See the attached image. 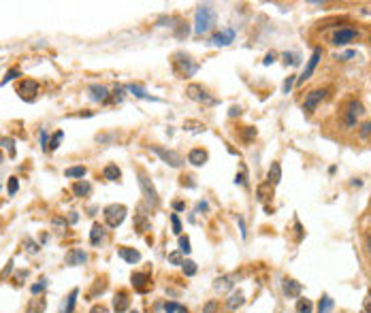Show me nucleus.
<instances>
[{
  "label": "nucleus",
  "instance_id": "59",
  "mask_svg": "<svg viewBox=\"0 0 371 313\" xmlns=\"http://www.w3.org/2000/svg\"><path fill=\"white\" fill-rule=\"evenodd\" d=\"M228 115L235 117V115H241V107H231V111H228Z\"/></svg>",
  "mask_w": 371,
  "mask_h": 313
},
{
  "label": "nucleus",
  "instance_id": "62",
  "mask_svg": "<svg viewBox=\"0 0 371 313\" xmlns=\"http://www.w3.org/2000/svg\"><path fill=\"white\" fill-rule=\"evenodd\" d=\"M177 313H188V309H186V307H179V311H177Z\"/></svg>",
  "mask_w": 371,
  "mask_h": 313
},
{
  "label": "nucleus",
  "instance_id": "34",
  "mask_svg": "<svg viewBox=\"0 0 371 313\" xmlns=\"http://www.w3.org/2000/svg\"><path fill=\"white\" fill-rule=\"evenodd\" d=\"M314 311V305L310 299H299L297 303V313H312Z\"/></svg>",
  "mask_w": 371,
  "mask_h": 313
},
{
  "label": "nucleus",
  "instance_id": "57",
  "mask_svg": "<svg viewBox=\"0 0 371 313\" xmlns=\"http://www.w3.org/2000/svg\"><path fill=\"white\" fill-rule=\"evenodd\" d=\"M41 145H43V151L49 149V147H47V132L45 130H41Z\"/></svg>",
  "mask_w": 371,
  "mask_h": 313
},
{
  "label": "nucleus",
  "instance_id": "49",
  "mask_svg": "<svg viewBox=\"0 0 371 313\" xmlns=\"http://www.w3.org/2000/svg\"><path fill=\"white\" fill-rule=\"evenodd\" d=\"M17 188H19V181H17V177H11V179H9V196H15V192H17Z\"/></svg>",
  "mask_w": 371,
  "mask_h": 313
},
{
  "label": "nucleus",
  "instance_id": "5",
  "mask_svg": "<svg viewBox=\"0 0 371 313\" xmlns=\"http://www.w3.org/2000/svg\"><path fill=\"white\" fill-rule=\"evenodd\" d=\"M139 188H141V192H143L145 203H147L149 207L156 209L158 205H160V198H158V192H156V188H154V183H152V179H149L143 171H139Z\"/></svg>",
  "mask_w": 371,
  "mask_h": 313
},
{
  "label": "nucleus",
  "instance_id": "61",
  "mask_svg": "<svg viewBox=\"0 0 371 313\" xmlns=\"http://www.w3.org/2000/svg\"><path fill=\"white\" fill-rule=\"evenodd\" d=\"M365 309H367V311H369V313H371V294H369V296H367V305H365Z\"/></svg>",
  "mask_w": 371,
  "mask_h": 313
},
{
  "label": "nucleus",
  "instance_id": "33",
  "mask_svg": "<svg viewBox=\"0 0 371 313\" xmlns=\"http://www.w3.org/2000/svg\"><path fill=\"white\" fill-rule=\"evenodd\" d=\"M256 194H258V198H260V200L269 198V196H273V186H271V183H263V186H258Z\"/></svg>",
  "mask_w": 371,
  "mask_h": 313
},
{
  "label": "nucleus",
  "instance_id": "19",
  "mask_svg": "<svg viewBox=\"0 0 371 313\" xmlns=\"http://www.w3.org/2000/svg\"><path fill=\"white\" fill-rule=\"evenodd\" d=\"M207 160H209V154L205 149H201V147H196V149H192L190 154H188V162H190L192 166H203Z\"/></svg>",
  "mask_w": 371,
  "mask_h": 313
},
{
  "label": "nucleus",
  "instance_id": "60",
  "mask_svg": "<svg viewBox=\"0 0 371 313\" xmlns=\"http://www.w3.org/2000/svg\"><path fill=\"white\" fill-rule=\"evenodd\" d=\"M11 264H13V262H9V264H6V269L2 271V275H0V277H6V275H9V271H11Z\"/></svg>",
  "mask_w": 371,
  "mask_h": 313
},
{
  "label": "nucleus",
  "instance_id": "41",
  "mask_svg": "<svg viewBox=\"0 0 371 313\" xmlns=\"http://www.w3.org/2000/svg\"><path fill=\"white\" fill-rule=\"evenodd\" d=\"M169 262L175 264V267H181V264H184V256H181V252H171L169 254Z\"/></svg>",
  "mask_w": 371,
  "mask_h": 313
},
{
  "label": "nucleus",
  "instance_id": "4",
  "mask_svg": "<svg viewBox=\"0 0 371 313\" xmlns=\"http://www.w3.org/2000/svg\"><path fill=\"white\" fill-rule=\"evenodd\" d=\"M365 113V107H363V102L357 100V98H350L346 102V109H344V126L346 128H354L357 126V119Z\"/></svg>",
  "mask_w": 371,
  "mask_h": 313
},
{
  "label": "nucleus",
  "instance_id": "9",
  "mask_svg": "<svg viewBox=\"0 0 371 313\" xmlns=\"http://www.w3.org/2000/svg\"><path fill=\"white\" fill-rule=\"evenodd\" d=\"M327 94H329V90H325V87H316V90H312L310 94H305V100H303V111H305V113H312V111L327 98Z\"/></svg>",
  "mask_w": 371,
  "mask_h": 313
},
{
  "label": "nucleus",
  "instance_id": "54",
  "mask_svg": "<svg viewBox=\"0 0 371 313\" xmlns=\"http://www.w3.org/2000/svg\"><path fill=\"white\" fill-rule=\"evenodd\" d=\"M237 222H239V228H241V237L246 239V235H248V230H246V222H243L241 215H239V218H237Z\"/></svg>",
  "mask_w": 371,
  "mask_h": 313
},
{
  "label": "nucleus",
  "instance_id": "18",
  "mask_svg": "<svg viewBox=\"0 0 371 313\" xmlns=\"http://www.w3.org/2000/svg\"><path fill=\"white\" fill-rule=\"evenodd\" d=\"M88 262V254L83 250H70L66 254V264L68 267H79V264H85Z\"/></svg>",
  "mask_w": 371,
  "mask_h": 313
},
{
  "label": "nucleus",
  "instance_id": "3",
  "mask_svg": "<svg viewBox=\"0 0 371 313\" xmlns=\"http://www.w3.org/2000/svg\"><path fill=\"white\" fill-rule=\"evenodd\" d=\"M186 94H188V98L190 100H194V102H201V104H205V107H216V104L220 102L216 96H211L207 90H205L203 85H199V83H190L186 87Z\"/></svg>",
  "mask_w": 371,
  "mask_h": 313
},
{
  "label": "nucleus",
  "instance_id": "64",
  "mask_svg": "<svg viewBox=\"0 0 371 313\" xmlns=\"http://www.w3.org/2000/svg\"><path fill=\"white\" fill-rule=\"evenodd\" d=\"M128 313H139V311H128Z\"/></svg>",
  "mask_w": 371,
  "mask_h": 313
},
{
  "label": "nucleus",
  "instance_id": "21",
  "mask_svg": "<svg viewBox=\"0 0 371 313\" xmlns=\"http://www.w3.org/2000/svg\"><path fill=\"white\" fill-rule=\"evenodd\" d=\"M130 307V299H128V294L126 292H117L115 294V299H113V311L115 313H126Z\"/></svg>",
  "mask_w": 371,
  "mask_h": 313
},
{
  "label": "nucleus",
  "instance_id": "15",
  "mask_svg": "<svg viewBox=\"0 0 371 313\" xmlns=\"http://www.w3.org/2000/svg\"><path fill=\"white\" fill-rule=\"evenodd\" d=\"M117 256H120L124 262H128V264H137L141 260V254L135 250V247H126V245L117 247Z\"/></svg>",
  "mask_w": 371,
  "mask_h": 313
},
{
  "label": "nucleus",
  "instance_id": "40",
  "mask_svg": "<svg viewBox=\"0 0 371 313\" xmlns=\"http://www.w3.org/2000/svg\"><path fill=\"white\" fill-rule=\"evenodd\" d=\"M171 226H173V235H177V237H181V222H179V218H177V213H171Z\"/></svg>",
  "mask_w": 371,
  "mask_h": 313
},
{
  "label": "nucleus",
  "instance_id": "27",
  "mask_svg": "<svg viewBox=\"0 0 371 313\" xmlns=\"http://www.w3.org/2000/svg\"><path fill=\"white\" fill-rule=\"evenodd\" d=\"M124 90H126V92H130L132 96H135V98H143V100H156V98H152V96H149V94L143 90V87H141V85H135V83L126 85Z\"/></svg>",
  "mask_w": 371,
  "mask_h": 313
},
{
  "label": "nucleus",
  "instance_id": "14",
  "mask_svg": "<svg viewBox=\"0 0 371 313\" xmlns=\"http://www.w3.org/2000/svg\"><path fill=\"white\" fill-rule=\"evenodd\" d=\"M282 292L288 296V299H299L301 296V292H303V286L297 282V279H293V277H286L282 282Z\"/></svg>",
  "mask_w": 371,
  "mask_h": 313
},
{
  "label": "nucleus",
  "instance_id": "26",
  "mask_svg": "<svg viewBox=\"0 0 371 313\" xmlns=\"http://www.w3.org/2000/svg\"><path fill=\"white\" fill-rule=\"evenodd\" d=\"M135 228L139 232H147L149 230V218H147V213L143 211V209H139V213L135 215Z\"/></svg>",
  "mask_w": 371,
  "mask_h": 313
},
{
  "label": "nucleus",
  "instance_id": "28",
  "mask_svg": "<svg viewBox=\"0 0 371 313\" xmlns=\"http://www.w3.org/2000/svg\"><path fill=\"white\" fill-rule=\"evenodd\" d=\"M333 307H335L333 299H331L329 294H322V299L318 303V311H316V313H331V311H333Z\"/></svg>",
  "mask_w": 371,
  "mask_h": 313
},
{
  "label": "nucleus",
  "instance_id": "43",
  "mask_svg": "<svg viewBox=\"0 0 371 313\" xmlns=\"http://www.w3.org/2000/svg\"><path fill=\"white\" fill-rule=\"evenodd\" d=\"M359 136H361V139H369V136H371V119L359 128Z\"/></svg>",
  "mask_w": 371,
  "mask_h": 313
},
{
  "label": "nucleus",
  "instance_id": "44",
  "mask_svg": "<svg viewBox=\"0 0 371 313\" xmlns=\"http://www.w3.org/2000/svg\"><path fill=\"white\" fill-rule=\"evenodd\" d=\"M175 36L177 38H186L188 36V32H190V28H188V23H179V26H175Z\"/></svg>",
  "mask_w": 371,
  "mask_h": 313
},
{
  "label": "nucleus",
  "instance_id": "48",
  "mask_svg": "<svg viewBox=\"0 0 371 313\" xmlns=\"http://www.w3.org/2000/svg\"><path fill=\"white\" fill-rule=\"evenodd\" d=\"M62 136H64V132H62V130H58L56 134H53V136H51L49 149H58V145H60V141H62Z\"/></svg>",
  "mask_w": 371,
  "mask_h": 313
},
{
  "label": "nucleus",
  "instance_id": "38",
  "mask_svg": "<svg viewBox=\"0 0 371 313\" xmlns=\"http://www.w3.org/2000/svg\"><path fill=\"white\" fill-rule=\"evenodd\" d=\"M19 75H21V70H19V68H11L9 73H6V75L2 77V81H0V87H2V85H6L9 81H13V79H17Z\"/></svg>",
  "mask_w": 371,
  "mask_h": 313
},
{
  "label": "nucleus",
  "instance_id": "42",
  "mask_svg": "<svg viewBox=\"0 0 371 313\" xmlns=\"http://www.w3.org/2000/svg\"><path fill=\"white\" fill-rule=\"evenodd\" d=\"M218 309H220L218 301H207L203 305V313H218Z\"/></svg>",
  "mask_w": 371,
  "mask_h": 313
},
{
  "label": "nucleus",
  "instance_id": "10",
  "mask_svg": "<svg viewBox=\"0 0 371 313\" xmlns=\"http://www.w3.org/2000/svg\"><path fill=\"white\" fill-rule=\"evenodd\" d=\"M36 92H38V83L32 81V79H23V81L17 85V94L21 100L26 102H32L36 98Z\"/></svg>",
  "mask_w": 371,
  "mask_h": 313
},
{
  "label": "nucleus",
  "instance_id": "37",
  "mask_svg": "<svg viewBox=\"0 0 371 313\" xmlns=\"http://www.w3.org/2000/svg\"><path fill=\"white\" fill-rule=\"evenodd\" d=\"M241 139L246 141V143H250V141H254L256 139V128H252V126H246L241 130Z\"/></svg>",
  "mask_w": 371,
  "mask_h": 313
},
{
  "label": "nucleus",
  "instance_id": "2",
  "mask_svg": "<svg viewBox=\"0 0 371 313\" xmlns=\"http://www.w3.org/2000/svg\"><path fill=\"white\" fill-rule=\"evenodd\" d=\"M216 26V9L211 4H201L194 15V34H207Z\"/></svg>",
  "mask_w": 371,
  "mask_h": 313
},
{
  "label": "nucleus",
  "instance_id": "45",
  "mask_svg": "<svg viewBox=\"0 0 371 313\" xmlns=\"http://www.w3.org/2000/svg\"><path fill=\"white\" fill-rule=\"evenodd\" d=\"M43 309H45V301H38V303H32V305H30L26 313H43Z\"/></svg>",
  "mask_w": 371,
  "mask_h": 313
},
{
  "label": "nucleus",
  "instance_id": "20",
  "mask_svg": "<svg viewBox=\"0 0 371 313\" xmlns=\"http://www.w3.org/2000/svg\"><path fill=\"white\" fill-rule=\"evenodd\" d=\"M243 303H246V294H243L241 290H237V292H233L226 299V309L228 311H237L239 307H243Z\"/></svg>",
  "mask_w": 371,
  "mask_h": 313
},
{
  "label": "nucleus",
  "instance_id": "55",
  "mask_svg": "<svg viewBox=\"0 0 371 313\" xmlns=\"http://www.w3.org/2000/svg\"><path fill=\"white\" fill-rule=\"evenodd\" d=\"M192 177H188V175H184L181 177V186H188V188H194V181H190Z\"/></svg>",
  "mask_w": 371,
  "mask_h": 313
},
{
  "label": "nucleus",
  "instance_id": "51",
  "mask_svg": "<svg viewBox=\"0 0 371 313\" xmlns=\"http://www.w3.org/2000/svg\"><path fill=\"white\" fill-rule=\"evenodd\" d=\"M275 58H278V53H275V51L267 53V58L263 60V64H265V66H269V64H273V62H275Z\"/></svg>",
  "mask_w": 371,
  "mask_h": 313
},
{
  "label": "nucleus",
  "instance_id": "7",
  "mask_svg": "<svg viewBox=\"0 0 371 313\" xmlns=\"http://www.w3.org/2000/svg\"><path fill=\"white\" fill-rule=\"evenodd\" d=\"M359 36H361V32L357 28H339V30H335L333 34H331V45L344 47V45L354 43Z\"/></svg>",
  "mask_w": 371,
  "mask_h": 313
},
{
  "label": "nucleus",
  "instance_id": "31",
  "mask_svg": "<svg viewBox=\"0 0 371 313\" xmlns=\"http://www.w3.org/2000/svg\"><path fill=\"white\" fill-rule=\"evenodd\" d=\"M181 271H184L186 277H194L196 271H199V267H196L194 260H184V264H181Z\"/></svg>",
  "mask_w": 371,
  "mask_h": 313
},
{
  "label": "nucleus",
  "instance_id": "16",
  "mask_svg": "<svg viewBox=\"0 0 371 313\" xmlns=\"http://www.w3.org/2000/svg\"><path fill=\"white\" fill-rule=\"evenodd\" d=\"M88 92H90V98L96 100V102H107L109 94H111L105 85H100V83H92V85L88 87Z\"/></svg>",
  "mask_w": 371,
  "mask_h": 313
},
{
  "label": "nucleus",
  "instance_id": "53",
  "mask_svg": "<svg viewBox=\"0 0 371 313\" xmlns=\"http://www.w3.org/2000/svg\"><path fill=\"white\" fill-rule=\"evenodd\" d=\"M207 209H209V205H207V200H201V203H199V205H196V209H194V211H196V213H201V211H207Z\"/></svg>",
  "mask_w": 371,
  "mask_h": 313
},
{
  "label": "nucleus",
  "instance_id": "56",
  "mask_svg": "<svg viewBox=\"0 0 371 313\" xmlns=\"http://www.w3.org/2000/svg\"><path fill=\"white\" fill-rule=\"evenodd\" d=\"M354 55H357V51H346V53H342V55H339V58L337 60H350V58H354Z\"/></svg>",
  "mask_w": 371,
  "mask_h": 313
},
{
  "label": "nucleus",
  "instance_id": "47",
  "mask_svg": "<svg viewBox=\"0 0 371 313\" xmlns=\"http://www.w3.org/2000/svg\"><path fill=\"white\" fill-rule=\"evenodd\" d=\"M295 83H297L295 75H290V77L286 79V81H284V87H282V90H284V94H290V90H293V87H295Z\"/></svg>",
  "mask_w": 371,
  "mask_h": 313
},
{
  "label": "nucleus",
  "instance_id": "30",
  "mask_svg": "<svg viewBox=\"0 0 371 313\" xmlns=\"http://www.w3.org/2000/svg\"><path fill=\"white\" fill-rule=\"evenodd\" d=\"M85 173H88V171H85V166H70V168L64 171V175L68 179H83Z\"/></svg>",
  "mask_w": 371,
  "mask_h": 313
},
{
  "label": "nucleus",
  "instance_id": "52",
  "mask_svg": "<svg viewBox=\"0 0 371 313\" xmlns=\"http://www.w3.org/2000/svg\"><path fill=\"white\" fill-rule=\"evenodd\" d=\"M90 313H109V309L105 307V305H94V307L90 309Z\"/></svg>",
  "mask_w": 371,
  "mask_h": 313
},
{
  "label": "nucleus",
  "instance_id": "29",
  "mask_svg": "<svg viewBox=\"0 0 371 313\" xmlns=\"http://www.w3.org/2000/svg\"><path fill=\"white\" fill-rule=\"evenodd\" d=\"M92 192V186L88 181H77L75 186H73V194L75 196H79V198H83V196H88Z\"/></svg>",
  "mask_w": 371,
  "mask_h": 313
},
{
  "label": "nucleus",
  "instance_id": "63",
  "mask_svg": "<svg viewBox=\"0 0 371 313\" xmlns=\"http://www.w3.org/2000/svg\"><path fill=\"white\" fill-rule=\"evenodd\" d=\"M367 247H369V254H371V235H369V241H367Z\"/></svg>",
  "mask_w": 371,
  "mask_h": 313
},
{
  "label": "nucleus",
  "instance_id": "58",
  "mask_svg": "<svg viewBox=\"0 0 371 313\" xmlns=\"http://www.w3.org/2000/svg\"><path fill=\"white\" fill-rule=\"evenodd\" d=\"M173 209H175V211H184L186 205L181 203V200H175V203H173Z\"/></svg>",
  "mask_w": 371,
  "mask_h": 313
},
{
  "label": "nucleus",
  "instance_id": "8",
  "mask_svg": "<svg viewBox=\"0 0 371 313\" xmlns=\"http://www.w3.org/2000/svg\"><path fill=\"white\" fill-rule=\"evenodd\" d=\"M149 149L154 151V154L162 160V162H167L169 166L173 168H179V166H184V158H181L177 151H173V149H164L160 145H149Z\"/></svg>",
  "mask_w": 371,
  "mask_h": 313
},
{
  "label": "nucleus",
  "instance_id": "46",
  "mask_svg": "<svg viewBox=\"0 0 371 313\" xmlns=\"http://www.w3.org/2000/svg\"><path fill=\"white\" fill-rule=\"evenodd\" d=\"M235 183H239V186H248V173H246V166H241V173L235 177Z\"/></svg>",
  "mask_w": 371,
  "mask_h": 313
},
{
  "label": "nucleus",
  "instance_id": "13",
  "mask_svg": "<svg viewBox=\"0 0 371 313\" xmlns=\"http://www.w3.org/2000/svg\"><path fill=\"white\" fill-rule=\"evenodd\" d=\"M235 36H237L235 28H224V30L216 32V34L209 38V43L216 45V47H224V45H231V43L235 41Z\"/></svg>",
  "mask_w": 371,
  "mask_h": 313
},
{
  "label": "nucleus",
  "instance_id": "6",
  "mask_svg": "<svg viewBox=\"0 0 371 313\" xmlns=\"http://www.w3.org/2000/svg\"><path fill=\"white\" fill-rule=\"evenodd\" d=\"M126 213H128V209H126L124 205H109V207H105V211H102L109 228L122 226V222L126 220Z\"/></svg>",
  "mask_w": 371,
  "mask_h": 313
},
{
  "label": "nucleus",
  "instance_id": "1",
  "mask_svg": "<svg viewBox=\"0 0 371 313\" xmlns=\"http://www.w3.org/2000/svg\"><path fill=\"white\" fill-rule=\"evenodd\" d=\"M171 68H173V73H175L177 77L186 79V77H192L196 70H199V64L192 60L190 53H186V51H175V53L171 55Z\"/></svg>",
  "mask_w": 371,
  "mask_h": 313
},
{
  "label": "nucleus",
  "instance_id": "32",
  "mask_svg": "<svg viewBox=\"0 0 371 313\" xmlns=\"http://www.w3.org/2000/svg\"><path fill=\"white\" fill-rule=\"evenodd\" d=\"M122 98H124V87H120L117 85L115 90L109 94V98H107V102L105 104H115V102H122Z\"/></svg>",
  "mask_w": 371,
  "mask_h": 313
},
{
  "label": "nucleus",
  "instance_id": "36",
  "mask_svg": "<svg viewBox=\"0 0 371 313\" xmlns=\"http://www.w3.org/2000/svg\"><path fill=\"white\" fill-rule=\"evenodd\" d=\"M282 58H284V62H286V64H290V66H299V64H301V55L295 53V51H290V53L286 51Z\"/></svg>",
  "mask_w": 371,
  "mask_h": 313
},
{
  "label": "nucleus",
  "instance_id": "22",
  "mask_svg": "<svg viewBox=\"0 0 371 313\" xmlns=\"http://www.w3.org/2000/svg\"><path fill=\"white\" fill-rule=\"evenodd\" d=\"M105 239H107L105 228H102L100 224H94L92 230H90V243H92V245H100Z\"/></svg>",
  "mask_w": 371,
  "mask_h": 313
},
{
  "label": "nucleus",
  "instance_id": "11",
  "mask_svg": "<svg viewBox=\"0 0 371 313\" xmlns=\"http://www.w3.org/2000/svg\"><path fill=\"white\" fill-rule=\"evenodd\" d=\"M320 58H322V49H314V53H312V58L307 60V66L303 68V73L297 77V83L301 85V83H305L307 79H310L312 75H314V70H316V66H318V62H320Z\"/></svg>",
  "mask_w": 371,
  "mask_h": 313
},
{
  "label": "nucleus",
  "instance_id": "25",
  "mask_svg": "<svg viewBox=\"0 0 371 313\" xmlns=\"http://www.w3.org/2000/svg\"><path fill=\"white\" fill-rule=\"evenodd\" d=\"M102 177H105L107 181H120L122 171L117 168V164H107L105 168H102Z\"/></svg>",
  "mask_w": 371,
  "mask_h": 313
},
{
  "label": "nucleus",
  "instance_id": "50",
  "mask_svg": "<svg viewBox=\"0 0 371 313\" xmlns=\"http://www.w3.org/2000/svg\"><path fill=\"white\" fill-rule=\"evenodd\" d=\"M179 307H181V305H177V303H164V311H167V313H177Z\"/></svg>",
  "mask_w": 371,
  "mask_h": 313
},
{
  "label": "nucleus",
  "instance_id": "35",
  "mask_svg": "<svg viewBox=\"0 0 371 313\" xmlns=\"http://www.w3.org/2000/svg\"><path fill=\"white\" fill-rule=\"evenodd\" d=\"M47 286H49V279H47V277H41V279H38L36 284H32V286H30V292H32V294H41V292L45 290Z\"/></svg>",
  "mask_w": 371,
  "mask_h": 313
},
{
  "label": "nucleus",
  "instance_id": "24",
  "mask_svg": "<svg viewBox=\"0 0 371 313\" xmlns=\"http://www.w3.org/2000/svg\"><path fill=\"white\" fill-rule=\"evenodd\" d=\"M77 296H79V290H77V288H75V290H70V294L66 296V301L62 303L60 313H73V311H75V305H77Z\"/></svg>",
  "mask_w": 371,
  "mask_h": 313
},
{
  "label": "nucleus",
  "instance_id": "17",
  "mask_svg": "<svg viewBox=\"0 0 371 313\" xmlns=\"http://www.w3.org/2000/svg\"><path fill=\"white\" fill-rule=\"evenodd\" d=\"M233 279H235V275H222V277H218L216 282H214V292H218V294L228 292L235 286Z\"/></svg>",
  "mask_w": 371,
  "mask_h": 313
},
{
  "label": "nucleus",
  "instance_id": "23",
  "mask_svg": "<svg viewBox=\"0 0 371 313\" xmlns=\"http://www.w3.org/2000/svg\"><path fill=\"white\" fill-rule=\"evenodd\" d=\"M282 181V164L280 162H273L269 173H267V183H271V186H278Z\"/></svg>",
  "mask_w": 371,
  "mask_h": 313
},
{
  "label": "nucleus",
  "instance_id": "12",
  "mask_svg": "<svg viewBox=\"0 0 371 313\" xmlns=\"http://www.w3.org/2000/svg\"><path fill=\"white\" fill-rule=\"evenodd\" d=\"M130 282H132V288L141 294L152 290V275H149V273H132Z\"/></svg>",
  "mask_w": 371,
  "mask_h": 313
},
{
  "label": "nucleus",
  "instance_id": "39",
  "mask_svg": "<svg viewBox=\"0 0 371 313\" xmlns=\"http://www.w3.org/2000/svg\"><path fill=\"white\" fill-rule=\"evenodd\" d=\"M179 252H181V254H186V256L192 252V247H190V239L184 237V235L179 237Z\"/></svg>",
  "mask_w": 371,
  "mask_h": 313
}]
</instances>
